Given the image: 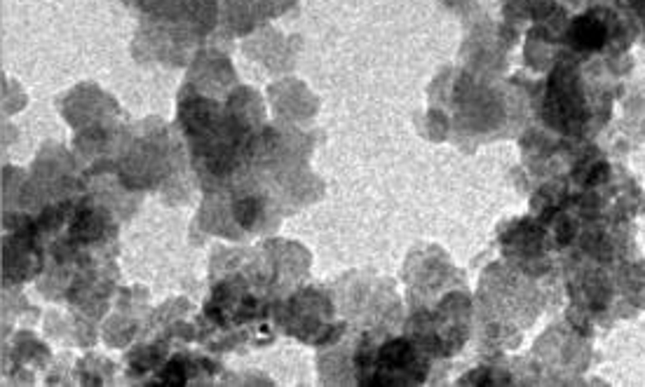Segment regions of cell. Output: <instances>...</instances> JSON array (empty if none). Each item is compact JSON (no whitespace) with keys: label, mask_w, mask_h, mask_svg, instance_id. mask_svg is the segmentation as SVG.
I'll return each instance as SVG.
<instances>
[{"label":"cell","mask_w":645,"mask_h":387,"mask_svg":"<svg viewBox=\"0 0 645 387\" xmlns=\"http://www.w3.org/2000/svg\"><path fill=\"white\" fill-rule=\"evenodd\" d=\"M376 376L378 383H383V376H397L402 371H409L413 364V350L406 340H390L376 354Z\"/></svg>","instance_id":"obj_1"},{"label":"cell","mask_w":645,"mask_h":387,"mask_svg":"<svg viewBox=\"0 0 645 387\" xmlns=\"http://www.w3.org/2000/svg\"><path fill=\"white\" fill-rule=\"evenodd\" d=\"M575 38L579 45H584V47H596L603 38V29L598 24L589 22V19H582V22H577L575 26Z\"/></svg>","instance_id":"obj_2"},{"label":"cell","mask_w":645,"mask_h":387,"mask_svg":"<svg viewBox=\"0 0 645 387\" xmlns=\"http://www.w3.org/2000/svg\"><path fill=\"white\" fill-rule=\"evenodd\" d=\"M258 211H261V204H258V199L254 197H244L235 204V218H237V223L244 225V228H251V225L256 223Z\"/></svg>","instance_id":"obj_3"}]
</instances>
